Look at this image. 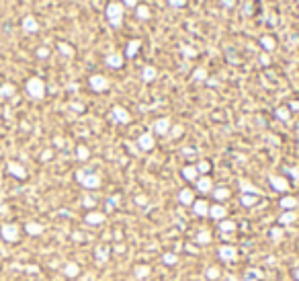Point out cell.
Segmentation results:
<instances>
[{
  "instance_id": "cell-1",
  "label": "cell",
  "mask_w": 299,
  "mask_h": 281,
  "mask_svg": "<svg viewBox=\"0 0 299 281\" xmlns=\"http://www.w3.org/2000/svg\"><path fill=\"white\" fill-rule=\"evenodd\" d=\"M27 92L33 99H41L45 95V84L41 78H29L27 80Z\"/></svg>"
},
{
  "instance_id": "cell-2",
  "label": "cell",
  "mask_w": 299,
  "mask_h": 281,
  "mask_svg": "<svg viewBox=\"0 0 299 281\" xmlns=\"http://www.w3.org/2000/svg\"><path fill=\"white\" fill-rule=\"evenodd\" d=\"M0 234H2V238L6 242H17L19 240V226H15V224H4L2 228H0Z\"/></svg>"
},
{
  "instance_id": "cell-3",
  "label": "cell",
  "mask_w": 299,
  "mask_h": 281,
  "mask_svg": "<svg viewBox=\"0 0 299 281\" xmlns=\"http://www.w3.org/2000/svg\"><path fill=\"white\" fill-rule=\"evenodd\" d=\"M78 181L84 187H88V189H97V187L100 185V179L97 177V174H86V172H78Z\"/></svg>"
},
{
  "instance_id": "cell-4",
  "label": "cell",
  "mask_w": 299,
  "mask_h": 281,
  "mask_svg": "<svg viewBox=\"0 0 299 281\" xmlns=\"http://www.w3.org/2000/svg\"><path fill=\"white\" fill-rule=\"evenodd\" d=\"M8 172L10 174H15L17 179H25L27 177V172H25V169H23L19 162H8Z\"/></svg>"
},
{
  "instance_id": "cell-5",
  "label": "cell",
  "mask_w": 299,
  "mask_h": 281,
  "mask_svg": "<svg viewBox=\"0 0 299 281\" xmlns=\"http://www.w3.org/2000/svg\"><path fill=\"white\" fill-rule=\"evenodd\" d=\"M107 84H109V83H107V78H105V76H99V74H97V76L90 78V86H93L95 90H105Z\"/></svg>"
},
{
  "instance_id": "cell-6",
  "label": "cell",
  "mask_w": 299,
  "mask_h": 281,
  "mask_svg": "<svg viewBox=\"0 0 299 281\" xmlns=\"http://www.w3.org/2000/svg\"><path fill=\"white\" fill-rule=\"evenodd\" d=\"M23 29H25L27 33H35L39 29V25H37V21L33 17H25L23 19Z\"/></svg>"
},
{
  "instance_id": "cell-7",
  "label": "cell",
  "mask_w": 299,
  "mask_h": 281,
  "mask_svg": "<svg viewBox=\"0 0 299 281\" xmlns=\"http://www.w3.org/2000/svg\"><path fill=\"white\" fill-rule=\"evenodd\" d=\"M209 216L222 222V220L225 218V207H224V205H220V203H217V205H213V207H209Z\"/></svg>"
},
{
  "instance_id": "cell-8",
  "label": "cell",
  "mask_w": 299,
  "mask_h": 281,
  "mask_svg": "<svg viewBox=\"0 0 299 281\" xmlns=\"http://www.w3.org/2000/svg\"><path fill=\"white\" fill-rule=\"evenodd\" d=\"M86 222H88L90 226H99V224H102V222H105V216L99 214V212H90L86 216Z\"/></svg>"
},
{
  "instance_id": "cell-9",
  "label": "cell",
  "mask_w": 299,
  "mask_h": 281,
  "mask_svg": "<svg viewBox=\"0 0 299 281\" xmlns=\"http://www.w3.org/2000/svg\"><path fill=\"white\" fill-rule=\"evenodd\" d=\"M178 199H180V203H185V205L195 203V197H193V191H191V189H182V191L178 193Z\"/></svg>"
},
{
  "instance_id": "cell-10",
  "label": "cell",
  "mask_w": 299,
  "mask_h": 281,
  "mask_svg": "<svg viewBox=\"0 0 299 281\" xmlns=\"http://www.w3.org/2000/svg\"><path fill=\"white\" fill-rule=\"evenodd\" d=\"M220 256L224 261H232V259H236V249L234 247H222L220 249Z\"/></svg>"
},
{
  "instance_id": "cell-11",
  "label": "cell",
  "mask_w": 299,
  "mask_h": 281,
  "mask_svg": "<svg viewBox=\"0 0 299 281\" xmlns=\"http://www.w3.org/2000/svg\"><path fill=\"white\" fill-rule=\"evenodd\" d=\"M27 234H31V236H39V234L43 232V226L41 224H35V222H29V224L25 226Z\"/></svg>"
},
{
  "instance_id": "cell-12",
  "label": "cell",
  "mask_w": 299,
  "mask_h": 281,
  "mask_svg": "<svg viewBox=\"0 0 299 281\" xmlns=\"http://www.w3.org/2000/svg\"><path fill=\"white\" fill-rule=\"evenodd\" d=\"M195 214L197 216H207L209 214V205H207V201H195Z\"/></svg>"
},
{
  "instance_id": "cell-13",
  "label": "cell",
  "mask_w": 299,
  "mask_h": 281,
  "mask_svg": "<svg viewBox=\"0 0 299 281\" xmlns=\"http://www.w3.org/2000/svg\"><path fill=\"white\" fill-rule=\"evenodd\" d=\"M78 273H80V267L76 263H68L64 267V275H68V277H76Z\"/></svg>"
},
{
  "instance_id": "cell-14",
  "label": "cell",
  "mask_w": 299,
  "mask_h": 281,
  "mask_svg": "<svg viewBox=\"0 0 299 281\" xmlns=\"http://www.w3.org/2000/svg\"><path fill=\"white\" fill-rule=\"evenodd\" d=\"M140 146L144 148V150H150L154 146V138L152 136H148V134H144L142 138H140Z\"/></svg>"
},
{
  "instance_id": "cell-15",
  "label": "cell",
  "mask_w": 299,
  "mask_h": 281,
  "mask_svg": "<svg viewBox=\"0 0 299 281\" xmlns=\"http://www.w3.org/2000/svg\"><path fill=\"white\" fill-rule=\"evenodd\" d=\"M271 181H273V185H274V189H277V191H287V187H289V185H287V181L281 179V177H273Z\"/></svg>"
},
{
  "instance_id": "cell-16",
  "label": "cell",
  "mask_w": 299,
  "mask_h": 281,
  "mask_svg": "<svg viewBox=\"0 0 299 281\" xmlns=\"http://www.w3.org/2000/svg\"><path fill=\"white\" fill-rule=\"evenodd\" d=\"M115 117H117V119L119 121H129V113L127 111H125V109H121V107H115Z\"/></svg>"
},
{
  "instance_id": "cell-17",
  "label": "cell",
  "mask_w": 299,
  "mask_h": 281,
  "mask_svg": "<svg viewBox=\"0 0 299 281\" xmlns=\"http://www.w3.org/2000/svg\"><path fill=\"white\" fill-rule=\"evenodd\" d=\"M295 220H297V216H295L293 212H285V214L281 216V224H283V226H287V224H293Z\"/></svg>"
},
{
  "instance_id": "cell-18",
  "label": "cell",
  "mask_w": 299,
  "mask_h": 281,
  "mask_svg": "<svg viewBox=\"0 0 299 281\" xmlns=\"http://www.w3.org/2000/svg\"><path fill=\"white\" fill-rule=\"evenodd\" d=\"M15 95V86L13 84H2L0 86V97H13Z\"/></svg>"
},
{
  "instance_id": "cell-19",
  "label": "cell",
  "mask_w": 299,
  "mask_h": 281,
  "mask_svg": "<svg viewBox=\"0 0 299 281\" xmlns=\"http://www.w3.org/2000/svg\"><path fill=\"white\" fill-rule=\"evenodd\" d=\"M197 187H199V191H203V193H207L211 189V181L207 179V177H203V179H199V183H197Z\"/></svg>"
},
{
  "instance_id": "cell-20",
  "label": "cell",
  "mask_w": 299,
  "mask_h": 281,
  "mask_svg": "<svg viewBox=\"0 0 299 281\" xmlns=\"http://www.w3.org/2000/svg\"><path fill=\"white\" fill-rule=\"evenodd\" d=\"M220 230L222 232H232V230H236V224L234 222H229V220H222L220 222Z\"/></svg>"
},
{
  "instance_id": "cell-21",
  "label": "cell",
  "mask_w": 299,
  "mask_h": 281,
  "mask_svg": "<svg viewBox=\"0 0 299 281\" xmlns=\"http://www.w3.org/2000/svg\"><path fill=\"white\" fill-rule=\"evenodd\" d=\"M154 130H156L158 134H164V132L168 130V119H160V121H156Z\"/></svg>"
},
{
  "instance_id": "cell-22",
  "label": "cell",
  "mask_w": 299,
  "mask_h": 281,
  "mask_svg": "<svg viewBox=\"0 0 299 281\" xmlns=\"http://www.w3.org/2000/svg\"><path fill=\"white\" fill-rule=\"evenodd\" d=\"M281 205H283L285 209H291V207L297 205V199H293V197H283V199H281Z\"/></svg>"
},
{
  "instance_id": "cell-23",
  "label": "cell",
  "mask_w": 299,
  "mask_h": 281,
  "mask_svg": "<svg viewBox=\"0 0 299 281\" xmlns=\"http://www.w3.org/2000/svg\"><path fill=\"white\" fill-rule=\"evenodd\" d=\"M197 242H199V244H209V242H211V234H209V232H205V230H203V232H199Z\"/></svg>"
},
{
  "instance_id": "cell-24",
  "label": "cell",
  "mask_w": 299,
  "mask_h": 281,
  "mask_svg": "<svg viewBox=\"0 0 299 281\" xmlns=\"http://www.w3.org/2000/svg\"><path fill=\"white\" fill-rule=\"evenodd\" d=\"M207 279H220V269H217V267H209V269H207Z\"/></svg>"
},
{
  "instance_id": "cell-25",
  "label": "cell",
  "mask_w": 299,
  "mask_h": 281,
  "mask_svg": "<svg viewBox=\"0 0 299 281\" xmlns=\"http://www.w3.org/2000/svg\"><path fill=\"white\" fill-rule=\"evenodd\" d=\"M97 259H99V263H102V261H107L109 259V249H97Z\"/></svg>"
},
{
  "instance_id": "cell-26",
  "label": "cell",
  "mask_w": 299,
  "mask_h": 281,
  "mask_svg": "<svg viewBox=\"0 0 299 281\" xmlns=\"http://www.w3.org/2000/svg\"><path fill=\"white\" fill-rule=\"evenodd\" d=\"M176 261H178V256H176L174 253H166V254H164V263H166V265H174Z\"/></svg>"
},
{
  "instance_id": "cell-27",
  "label": "cell",
  "mask_w": 299,
  "mask_h": 281,
  "mask_svg": "<svg viewBox=\"0 0 299 281\" xmlns=\"http://www.w3.org/2000/svg\"><path fill=\"white\" fill-rule=\"evenodd\" d=\"M148 273H150V267H146V265H142V267L135 269V277H146Z\"/></svg>"
},
{
  "instance_id": "cell-28",
  "label": "cell",
  "mask_w": 299,
  "mask_h": 281,
  "mask_svg": "<svg viewBox=\"0 0 299 281\" xmlns=\"http://www.w3.org/2000/svg\"><path fill=\"white\" fill-rule=\"evenodd\" d=\"M185 177H187L189 181H193L195 177H197V169H193V167H187V169H185Z\"/></svg>"
},
{
  "instance_id": "cell-29",
  "label": "cell",
  "mask_w": 299,
  "mask_h": 281,
  "mask_svg": "<svg viewBox=\"0 0 299 281\" xmlns=\"http://www.w3.org/2000/svg\"><path fill=\"white\" fill-rule=\"evenodd\" d=\"M213 195H215V199H225V197L229 195V191H227V189H224V187H222V189H215V191H213Z\"/></svg>"
},
{
  "instance_id": "cell-30",
  "label": "cell",
  "mask_w": 299,
  "mask_h": 281,
  "mask_svg": "<svg viewBox=\"0 0 299 281\" xmlns=\"http://www.w3.org/2000/svg\"><path fill=\"white\" fill-rule=\"evenodd\" d=\"M271 236H273V240H281L283 238V230L281 228H273L271 230Z\"/></svg>"
},
{
  "instance_id": "cell-31",
  "label": "cell",
  "mask_w": 299,
  "mask_h": 281,
  "mask_svg": "<svg viewBox=\"0 0 299 281\" xmlns=\"http://www.w3.org/2000/svg\"><path fill=\"white\" fill-rule=\"evenodd\" d=\"M107 62H109V66H121L123 60H121L119 56H109V60H107Z\"/></svg>"
},
{
  "instance_id": "cell-32",
  "label": "cell",
  "mask_w": 299,
  "mask_h": 281,
  "mask_svg": "<svg viewBox=\"0 0 299 281\" xmlns=\"http://www.w3.org/2000/svg\"><path fill=\"white\" fill-rule=\"evenodd\" d=\"M78 158H80V160H86V158H88V150H86L84 146L78 148Z\"/></svg>"
},
{
  "instance_id": "cell-33",
  "label": "cell",
  "mask_w": 299,
  "mask_h": 281,
  "mask_svg": "<svg viewBox=\"0 0 299 281\" xmlns=\"http://www.w3.org/2000/svg\"><path fill=\"white\" fill-rule=\"evenodd\" d=\"M254 201H256V197H250V195H244V197H242V203H244V205H252Z\"/></svg>"
},
{
  "instance_id": "cell-34",
  "label": "cell",
  "mask_w": 299,
  "mask_h": 281,
  "mask_svg": "<svg viewBox=\"0 0 299 281\" xmlns=\"http://www.w3.org/2000/svg\"><path fill=\"white\" fill-rule=\"evenodd\" d=\"M154 74H156V72H154L152 68H146V72H144V78H146V80H152V78H154Z\"/></svg>"
},
{
  "instance_id": "cell-35",
  "label": "cell",
  "mask_w": 299,
  "mask_h": 281,
  "mask_svg": "<svg viewBox=\"0 0 299 281\" xmlns=\"http://www.w3.org/2000/svg\"><path fill=\"white\" fill-rule=\"evenodd\" d=\"M242 187H244V191H248V193H250V191H252V193H254V195L258 193V189H256V187H252V185H248V183H244Z\"/></svg>"
},
{
  "instance_id": "cell-36",
  "label": "cell",
  "mask_w": 299,
  "mask_h": 281,
  "mask_svg": "<svg viewBox=\"0 0 299 281\" xmlns=\"http://www.w3.org/2000/svg\"><path fill=\"white\" fill-rule=\"evenodd\" d=\"M37 56H39V57H48V56H50V50H48V48H39V50H37Z\"/></svg>"
},
{
  "instance_id": "cell-37",
  "label": "cell",
  "mask_w": 299,
  "mask_h": 281,
  "mask_svg": "<svg viewBox=\"0 0 299 281\" xmlns=\"http://www.w3.org/2000/svg\"><path fill=\"white\" fill-rule=\"evenodd\" d=\"M60 50H62V52H64L66 56H72V50H70V48H68V45H66V43H60Z\"/></svg>"
},
{
  "instance_id": "cell-38",
  "label": "cell",
  "mask_w": 299,
  "mask_h": 281,
  "mask_svg": "<svg viewBox=\"0 0 299 281\" xmlns=\"http://www.w3.org/2000/svg\"><path fill=\"white\" fill-rule=\"evenodd\" d=\"M197 170H201V172H207V170H209V162H201Z\"/></svg>"
},
{
  "instance_id": "cell-39",
  "label": "cell",
  "mask_w": 299,
  "mask_h": 281,
  "mask_svg": "<svg viewBox=\"0 0 299 281\" xmlns=\"http://www.w3.org/2000/svg\"><path fill=\"white\" fill-rule=\"evenodd\" d=\"M137 48H140V43H137V41H131V45H129V56H133V52H135Z\"/></svg>"
},
{
  "instance_id": "cell-40",
  "label": "cell",
  "mask_w": 299,
  "mask_h": 281,
  "mask_svg": "<svg viewBox=\"0 0 299 281\" xmlns=\"http://www.w3.org/2000/svg\"><path fill=\"white\" fill-rule=\"evenodd\" d=\"M84 205H86V207H93V205H95V199L86 197V199H84Z\"/></svg>"
},
{
  "instance_id": "cell-41",
  "label": "cell",
  "mask_w": 299,
  "mask_h": 281,
  "mask_svg": "<svg viewBox=\"0 0 299 281\" xmlns=\"http://www.w3.org/2000/svg\"><path fill=\"white\" fill-rule=\"evenodd\" d=\"M262 43H264V48H269V50H273V45H274V43H273V39H264Z\"/></svg>"
},
{
  "instance_id": "cell-42",
  "label": "cell",
  "mask_w": 299,
  "mask_h": 281,
  "mask_svg": "<svg viewBox=\"0 0 299 281\" xmlns=\"http://www.w3.org/2000/svg\"><path fill=\"white\" fill-rule=\"evenodd\" d=\"M41 158H43V160H50V158H51V152H50V150H48V152H43V156H41Z\"/></svg>"
},
{
  "instance_id": "cell-43",
  "label": "cell",
  "mask_w": 299,
  "mask_h": 281,
  "mask_svg": "<svg viewBox=\"0 0 299 281\" xmlns=\"http://www.w3.org/2000/svg\"><path fill=\"white\" fill-rule=\"evenodd\" d=\"M135 201H137V203H140V205H146V197H137V199H135Z\"/></svg>"
},
{
  "instance_id": "cell-44",
  "label": "cell",
  "mask_w": 299,
  "mask_h": 281,
  "mask_svg": "<svg viewBox=\"0 0 299 281\" xmlns=\"http://www.w3.org/2000/svg\"><path fill=\"white\" fill-rule=\"evenodd\" d=\"M279 117H285V119H287V111L285 109H279Z\"/></svg>"
},
{
  "instance_id": "cell-45",
  "label": "cell",
  "mask_w": 299,
  "mask_h": 281,
  "mask_svg": "<svg viewBox=\"0 0 299 281\" xmlns=\"http://www.w3.org/2000/svg\"><path fill=\"white\" fill-rule=\"evenodd\" d=\"M295 277H297V281H299V269H297V271H295Z\"/></svg>"
},
{
  "instance_id": "cell-46",
  "label": "cell",
  "mask_w": 299,
  "mask_h": 281,
  "mask_svg": "<svg viewBox=\"0 0 299 281\" xmlns=\"http://www.w3.org/2000/svg\"><path fill=\"white\" fill-rule=\"evenodd\" d=\"M246 281H256V279H252V277H248V279H246Z\"/></svg>"
},
{
  "instance_id": "cell-47",
  "label": "cell",
  "mask_w": 299,
  "mask_h": 281,
  "mask_svg": "<svg viewBox=\"0 0 299 281\" xmlns=\"http://www.w3.org/2000/svg\"><path fill=\"white\" fill-rule=\"evenodd\" d=\"M229 281H238V279H234V277H229Z\"/></svg>"
}]
</instances>
